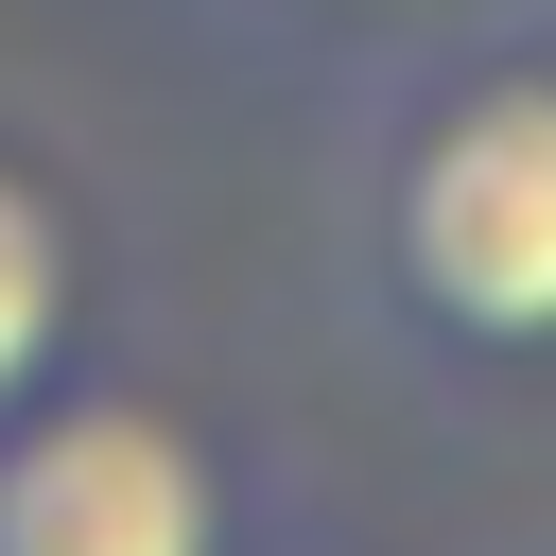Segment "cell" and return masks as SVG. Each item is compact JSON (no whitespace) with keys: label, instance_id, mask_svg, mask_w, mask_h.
Masks as SVG:
<instances>
[{"label":"cell","instance_id":"7a4b0ae2","mask_svg":"<svg viewBox=\"0 0 556 556\" xmlns=\"http://www.w3.org/2000/svg\"><path fill=\"white\" fill-rule=\"evenodd\" d=\"M0 556H243V504L174 400L35 382L0 417Z\"/></svg>","mask_w":556,"mask_h":556},{"label":"cell","instance_id":"3957f363","mask_svg":"<svg viewBox=\"0 0 556 556\" xmlns=\"http://www.w3.org/2000/svg\"><path fill=\"white\" fill-rule=\"evenodd\" d=\"M70 313H87V226L35 156H0V417L70 382Z\"/></svg>","mask_w":556,"mask_h":556},{"label":"cell","instance_id":"6da1fadb","mask_svg":"<svg viewBox=\"0 0 556 556\" xmlns=\"http://www.w3.org/2000/svg\"><path fill=\"white\" fill-rule=\"evenodd\" d=\"M348 261L434 365H556V52L486 35L382 87L348 174Z\"/></svg>","mask_w":556,"mask_h":556}]
</instances>
